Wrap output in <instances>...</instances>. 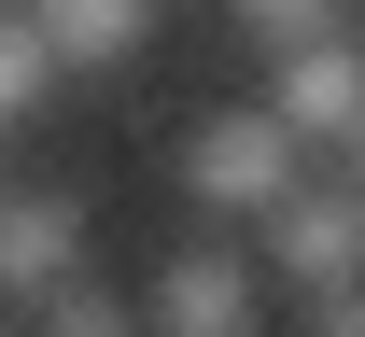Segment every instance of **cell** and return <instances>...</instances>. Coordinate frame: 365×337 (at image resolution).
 <instances>
[{
	"mask_svg": "<svg viewBox=\"0 0 365 337\" xmlns=\"http://www.w3.org/2000/svg\"><path fill=\"white\" fill-rule=\"evenodd\" d=\"M182 197H197V211H225V225H253V211H281V197L309 183V141H295V127H281L267 98H253V113H211V127H182Z\"/></svg>",
	"mask_w": 365,
	"mask_h": 337,
	"instance_id": "cell-1",
	"label": "cell"
},
{
	"mask_svg": "<svg viewBox=\"0 0 365 337\" xmlns=\"http://www.w3.org/2000/svg\"><path fill=\"white\" fill-rule=\"evenodd\" d=\"M140 337H267V267L239 239H169L140 267Z\"/></svg>",
	"mask_w": 365,
	"mask_h": 337,
	"instance_id": "cell-2",
	"label": "cell"
},
{
	"mask_svg": "<svg viewBox=\"0 0 365 337\" xmlns=\"http://www.w3.org/2000/svg\"><path fill=\"white\" fill-rule=\"evenodd\" d=\"M253 239H267L253 267L295 281V309H309V295H351V281H365V197L337 183V169H309L281 211H253Z\"/></svg>",
	"mask_w": 365,
	"mask_h": 337,
	"instance_id": "cell-3",
	"label": "cell"
},
{
	"mask_svg": "<svg viewBox=\"0 0 365 337\" xmlns=\"http://www.w3.org/2000/svg\"><path fill=\"white\" fill-rule=\"evenodd\" d=\"M56 281H85V197H56V183H0V309L29 323Z\"/></svg>",
	"mask_w": 365,
	"mask_h": 337,
	"instance_id": "cell-4",
	"label": "cell"
},
{
	"mask_svg": "<svg viewBox=\"0 0 365 337\" xmlns=\"http://www.w3.org/2000/svg\"><path fill=\"white\" fill-rule=\"evenodd\" d=\"M267 113L295 127V141H351V127H365V28L281 43V56H267Z\"/></svg>",
	"mask_w": 365,
	"mask_h": 337,
	"instance_id": "cell-5",
	"label": "cell"
},
{
	"mask_svg": "<svg viewBox=\"0 0 365 337\" xmlns=\"http://www.w3.org/2000/svg\"><path fill=\"white\" fill-rule=\"evenodd\" d=\"M14 14L56 43V71H113V56L155 43V0H14Z\"/></svg>",
	"mask_w": 365,
	"mask_h": 337,
	"instance_id": "cell-6",
	"label": "cell"
},
{
	"mask_svg": "<svg viewBox=\"0 0 365 337\" xmlns=\"http://www.w3.org/2000/svg\"><path fill=\"white\" fill-rule=\"evenodd\" d=\"M56 85H71V71H56V43L29 28V14H14V0H0V141H14V127H29Z\"/></svg>",
	"mask_w": 365,
	"mask_h": 337,
	"instance_id": "cell-7",
	"label": "cell"
},
{
	"mask_svg": "<svg viewBox=\"0 0 365 337\" xmlns=\"http://www.w3.org/2000/svg\"><path fill=\"white\" fill-rule=\"evenodd\" d=\"M29 337H140V295H113V281L85 267V281H56L43 309H29Z\"/></svg>",
	"mask_w": 365,
	"mask_h": 337,
	"instance_id": "cell-8",
	"label": "cell"
},
{
	"mask_svg": "<svg viewBox=\"0 0 365 337\" xmlns=\"http://www.w3.org/2000/svg\"><path fill=\"white\" fill-rule=\"evenodd\" d=\"M239 28H253V43H323V28H351V0H239Z\"/></svg>",
	"mask_w": 365,
	"mask_h": 337,
	"instance_id": "cell-9",
	"label": "cell"
},
{
	"mask_svg": "<svg viewBox=\"0 0 365 337\" xmlns=\"http://www.w3.org/2000/svg\"><path fill=\"white\" fill-rule=\"evenodd\" d=\"M337 183H351V197H365V127H351V141H337Z\"/></svg>",
	"mask_w": 365,
	"mask_h": 337,
	"instance_id": "cell-10",
	"label": "cell"
},
{
	"mask_svg": "<svg viewBox=\"0 0 365 337\" xmlns=\"http://www.w3.org/2000/svg\"><path fill=\"white\" fill-rule=\"evenodd\" d=\"M0 183H14V169H0Z\"/></svg>",
	"mask_w": 365,
	"mask_h": 337,
	"instance_id": "cell-11",
	"label": "cell"
}]
</instances>
